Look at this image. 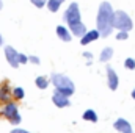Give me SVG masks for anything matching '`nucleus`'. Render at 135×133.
<instances>
[{"label": "nucleus", "instance_id": "25", "mask_svg": "<svg viewBox=\"0 0 135 133\" xmlns=\"http://www.w3.org/2000/svg\"><path fill=\"white\" fill-rule=\"evenodd\" d=\"M2 45H3V36L0 34V47H2Z\"/></svg>", "mask_w": 135, "mask_h": 133}, {"label": "nucleus", "instance_id": "18", "mask_svg": "<svg viewBox=\"0 0 135 133\" xmlns=\"http://www.w3.org/2000/svg\"><path fill=\"white\" fill-rule=\"evenodd\" d=\"M124 67L129 69V70H134L135 69V60L134 58H126V61H124Z\"/></svg>", "mask_w": 135, "mask_h": 133}, {"label": "nucleus", "instance_id": "7", "mask_svg": "<svg viewBox=\"0 0 135 133\" xmlns=\"http://www.w3.org/2000/svg\"><path fill=\"white\" fill-rule=\"evenodd\" d=\"M105 72H107V85H108V88H110L112 91L118 89L119 78H118V74L115 72V69H113V67H110V66H107Z\"/></svg>", "mask_w": 135, "mask_h": 133}, {"label": "nucleus", "instance_id": "12", "mask_svg": "<svg viewBox=\"0 0 135 133\" xmlns=\"http://www.w3.org/2000/svg\"><path fill=\"white\" fill-rule=\"evenodd\" d=\"M69 30H71L72 36H77V38H82L83 34L88 32L83 22H77V24H74V25H69Z\"/></svg>", "mask_w": 135, "mask_h": 133}, {"label": "nucleus", "instance_id": "10", "mask_svg": "<svg viewBox=\"0 0 135 133\" xmlns=\"http://www.w3.org/2000/svg\"><path fill=\"white\" fill-rule=\"evenodd\" d=\"M55 32H57L58 39H61L63 42H69L72 39V33H71V30H69L68 25H57Z\"/></svg>", "mask_w": 135, "mask_h": 133}, {"label": "nucleus", "instance_id": "9", "mask_svg": "<svg viewBox=\"0 0 135 133\" xmlns=\"http://www.w3.org/2000/svg\"><path fill=\"white\" fill-rule=\"evenodd\" d=\"M52 100H54V103H55L58 108L69 106V103H71V102H69V96L60 93V91H57V89H55V93H54V96H52Z\"/></svg>", "mask_w": 135, "mask_h": 133}, {"label": "nucleus", "instance_id": "14", "mask_svg": "<svg viewBox=\"0 0 135 133\" xmlns=\"http://www.w3.org/2000/svg\"><path fill=\"white\" fill-rule=\"evenodd\" d=\"M112 58H113V49L112 47H104L101 50V55H99V61L101 63H108Z\"/></svg>", "mask_w": 135, "mask_h": 133}, {"label": "nucleus", "instance_id": "27", "mask_svg": "<svg viewBox=\"0 0 135 133\" xmlns=\"http://www.w3.org/2000/svg\"><path fill=\"white\" fill-rule=\"evenodd\" d=\"M132 97H134V99H135V89H134V91H132Z\"/></svg>", "mask_w": 135, "mask_h": 133}, {"label": "nucleus", "instance_id": "26", "mask_svg": "<svg viewBox=\"0 0 135 133\" xmlns=\"http://www.w3.org/2000/svg\"><path fill=\"white\" fill-rule=\"evenodd\" d=\"M3 9V0H0V11Z\"/></svg>", "mask_w": 135, "mask_h": 133}, {"label": "nucleus", "instance_id": "22", "mask_svg": "<svg viewBox=\"0 0 135 133\" xmlns=\"http://www.w3.org/2000/svg\"><path fill=\"white\" fill-rule=\"evenodd\" d=\"M83 57L88 60V64H91V60H93V53H91V52H83Z\"/></svg>", "mask_w": 135, "mask_h": 133}, {"label": "nucleus", "instance_id": "11", "mask_svg": "<svg viewBox=\"0 0 135 133\" xmlns=\"http://www.w3.org/2000/svg\"><path fill=\"white\" fill-rule=\"evenodd\" d=\"M113 127H115V130H118V132L121 133H134L132 132V125L126 121V119H116L115 121V124H113Z\"/></svg>", "mask_w": 135, "mask_h": 133}, {"label": "nucleus", "instance_id": "24", "mask_svg": "<svg viewBox=\"0 0 135 133\" xmlns=\"http://www.w3.org/2000/svg\"><path fill=\"white\" fill-rule=\"evenodd\" d=\"M11 133H30V132H27L24 129H14V130H11Z\"/></svg>", "mask_w": 135, "mask_h": 133}, {"label": "nucleus", "instance_id": "6", "mask_svg": "<svg viewBox=\"0 0 135 133\" xmlns=\"http://www.w3.org/2000/svg\"><path fill=\"white\" fill-rule=\"evenodd\" d=\"M5 58H6V61H8V64L11 67H19V52L14 49V47H11V45H6L5 47Z\"/></svg>", "mask_w": 135, "mask_h": 133}, {"label": "nucleus", "instance_id": "17", "mask_svg": "<svg viewBox=\"0 0 135 133\" xmlns=\"http://www.w3.org/2000/svg\"><path fill=\"white\" fill-rule=\"evenodd\" d=\"M13 96H14L16 99H24L25 93H24V89H22V88H19V86H17V88H14V89H13Z\"/></svg>", "mask_w": 135, "mask_h": 133}, {"label": "nucleus", "instance_id": "20", "mask_svg": "<svg viewBox=\"0 0 135 133\" xmlns=\"http://www.w3.org/2000/svg\"><path fill=\"white\" fill-rule=\"evenodd\" d=\"M30 2H32V5L36 6V8H44L47 5V0H30Z\"/></svg>", "mask_w": 135, "mask_h": 133}, {"label": "nucleus", "instance_id": "15", "mask_svg": "<svg viewBox=\"0 0 135 133\" xmlns=\"http://www.w3.org/2000/svg\"><path fill=\"white\" fill-rule=\"evenodd\" d=\"M35 83H36V86H38L39 89H46V88L49 86V78L44 77V75H39V77H36Z\"/></svg>", "mask_w": 135, "mask_h": 133}, {"label": "nucleus", "instance_id": "13", "mask_svg": "<svg viewBox=\"0 0 135 133\" xmlns=\"http://www.w3.org/2000/svg\"><path fill=\"white\" fill-rule=\"evenodd\" d=\"M65 2H66V0H47L46 8H47L50 13H58V11L61 9V6L65 5Z\"/></svg>", "mask_w": 135, "mask_h": 133}, {"label": "nucleus", "instance_id": "1", "mask_svg": "<svg viewBox=\"0 0 135 133\" xmlns=\"http://www.w3.org/2000/svg\"><path fill=\"white\" fill-rule=\"evenodd\" d=\"M113 14L115 9L108 2H102L96 14V28L99 30L101 38H107L113 32Z\"/></svg>", "mask_w": 135, "mask_h": 133}, {"label": "nucleus", "instance_id": "5", "mask_svg": "<svg viewBox=\"0 0 135 133\" xmlns=\"http://www.w3.org/2000/svg\"><path fill=\"white\" fill-rule=\"evenodd\" d=\"M2 113H3V116H5V117H6V119L11 122V124L17 125V124L21 122V114H19V110H17L16 103H11V102H8V103L3 106Z\"/></svg>", "mask_w": 135, "mask_h": 133}, {"label": "nucleus", "instance_id": "23", "mask_svg": "<svg viewBox=\"0 0 135 133\" xmlns=\"http://www.w3.org/2000/svg\"><path fill=\"white\" fill-rule=\"evenodd\" d=\"M28 61H32L33 64H39V58L35 57V55H30V57H28Z\"/></svg>", "mask_w": 135, "mask_h": 133}, {"label": "nucleus", "instance_id": "8", "mask_svg": "<svg viewBox=\"0 0 135 133\" xmlns=\"http://www.w3.org/2000/svg\"><path fill=\"white\" fill-rule=\"evenodd\" d=\"M99 38H101V33H99L98 28H94V30H88L86 33L80 38V44H82V45H88V44L98 41Z\"/></svg>", "mask_w": 135, "mask_h": 133}, {"label": "nucleus", "instance_id": "2", "mask_svg": "<svg viewBox=\"0 0 135 133\" xmlns=\"http://www.w3.org/2000/svg\"><path fill=\"white\" fill-rule=\"evenodd\" d=\"M50 81L54 83L57 91H60V93H63L66 96H72L74 91H75V86H74L72 80L69 77H66V75H63V74H54Z\"/></svg>", "mask_w": 135, "mask_h": 133}, {"label": "nucleus", "instance_id": "3", "mask_svg": "<svg viewBox=\"0 0 135 133\" xmlns=\"http://www.w3.org/2000/svg\"><path fill=\"white\" fill-rule=\"evenodd\" d=\"M113 28H116V30H124V32H131V30L134 28V21H132V17H131L126 11L118 9V11H115V14H113Z\"/></svg>", "mask_w": 135, "mask_h": 133}, {"label": "nucleus", "instance_id": "21", "mask_svg": "<svg viewBox=\"0 0 135 133\" xmlns=\"http://www.w3.org/2000/svg\"><path fill=\"white\" fill-rule=\"evenodd\" d=\"M19 63H21V64L28 63V57H27V55H24V53H19Z\"/></svg>", "mask_w": 135, "mask_h": 133}, {"label": "nucleus", "instance_id": "16", "mask_svg": "<svg viewBox=\"0 0 135 133\" xmlns=\"http://www.w3.org/2000/svg\"><path fill=\"white\" fill-rule=\"evenodd\" d=\"M83 119L85 121H90V122H98V114L94 110H86L83 113Z\"/></svg>", "mask_w": 135, "mask_h": 133}, {"label": "nucleus", "instance_id": "19", "mask_svg": "<svg viewBox=\"0 0 135 133\" xmlns=\"http://www.w3.org/2000/svg\"><path fill=\"white\" fill-rule=\"evenodd\" d=\"M127 38H129V32L118 30V33H116V39H118V41H126Z\"/></svg>", "mask_w": 135, "mask_h": 133}, {"label": "nucleus", "instance_id": "4", "mask_svg": "<svg viewBox=\"0 0 135 133\" xmlns=\"http://www.w3.org/2000/svg\"><path fill=\"white\" fill-rule=\"evenodd\" d=\"M63 21H65V24L68 27L74 25L77 22H82V13H80V8H79V3H75V2L69 3V6L63 13Z\"/></svg>", "mask_w": 135, "mask_h": 133}]
</instances>
